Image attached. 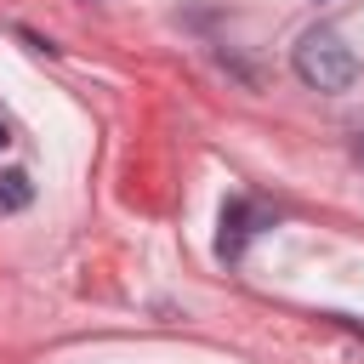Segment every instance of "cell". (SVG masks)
Segmentation results:
<instances>
[{"instance_id":"7a4b0ae2","label":"cell","mask_w":364,"mask_h":364,"mask_svg":"<svg viewBox=\"0 0 364 364\" xmlns=\"http://www.w3.org/2000/svg\"><path fill=\"white\" fill-rule=\"evenodd\" d=\"M245 233H250V210H245V205H228V210H222V239H216V250H222V256H239V250H245Z\"/></svg>"},{"instance_id":"3957f363","label":"cell","mask_w":364,"mask_h":364,"mask_svg":"<svg viewBox=\"0 0 364 364\" xmlns=\"http://www.w3.org/2000/svg\"><path fill=\"white\" fill-rule=\"evenodd\" d=\"M34 199V182L23 176V171H0V216H11V210H23Z\"/></svg>"},{"instance_id":"277c9868","label":"cell","mask_w":364,"mask_h":364,"mask_svg":"<svg viewBox=\"0 0 364 364\" xmlns=\"http://www.w3.org/2000/svg\"><path fill=\"white\" fill-rule=\"evenodd\" d=\"M6 142H11V136H6V119H0V148H6Z\"/></svg>"},{"instance_id":"6da1fadb","label":"cell","mask_w":364,"mask_h":364,"mask_svg":"<svg viewBox=\"0 0 364 364\" xmlns=\"http://www.w3.org/2000/svg\"><path fill=\"white\" fill-rule=\"evenodd\" d=\"M296 74L313 91H347L358 80V51L336 28H307L301 46H296Z\"/></svg>"}]
</instances>
